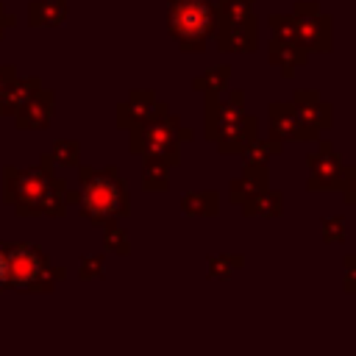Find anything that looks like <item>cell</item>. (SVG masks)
<instances>
[{
  "label": "cell",
  "instance_id": "19",
  "mask_svg": "<svg viewBox=\"0 0 356 356\" xmlns=\"http://www.w3.org/2000/svg\"><path fill=\"white\" fill-rule=\"evenodd\" d=\"M239 206H242V214H245V217H264V220H273V217H281V211H284V192L267 186V189L250 195L248 200H242Z\"/></svg>",
  "mask_w": 356,
  "mask_h": 356
},
{
  "label": "cell",
  "instance_id": "4",
  "mask_svg": "<svg viewBox=\"0 0 356 356\" xmlns=\"http://www.w3.org/2000/svg\"><path fill=\"white\" fill-rule=\"evenodd\" d=\"M167 31L184 53H203L217 31L211 0H167Z\"/></svg>",
  "mask_w": 356,
  "mask_h": 356
},
{
  "label": "cell",
  "instance_id": "27",
  "mask_svg": "<svg viewBox=\"0 0 356 356\" xmlns=\"http://www.w3.org/2000/svg\"><path fill=\"white\" fill-rule=\"evenodd\" d=\"M103 248H106L108 253L128 256V253H131V239H128V231H125L120 222L103 225Z\"/></svg>",
  "mask_w": 356,
  "mask_h": 356
},
{
  "label": "cell",
  "instance_id": "5",
  "mask_svg": "<svg viewBox=\"0 0 356 356\" xmlns=\"http://www.w3.org/2000/svg\"><path fill=\"white\" fill-rule=\"evenodd\" d=\"M8 286L17 292H53L56 281H64V270L53 267L44 250L33 242H14L6 248Z\"/></svg>",
  "mask_w": 356,
  "mask_h": 356
},
{
  "label": "cell",
  "instance_id": "9",
  "mask_svg": "<svg viewBox=\"0 0 356 356\" xmlns=\"http://www.w3.org/2000/svg\"><path fill=\"white\" fill-rule=\"evenodd\" d=\"M267 120H270L267 139L273 142L286 145V142H317L320 139V131L303 125L300 117L295 114V106L286 100H273L267 106Z\"/></svg>",
  "mask_w": 356,
  "mask_h": 356
},
{
  "label": "cell",
  "instance_id": "20",
  "mask_svg": "<svg viewBox=\"0 0 356 356\" xmlns=\"http://www.w3.org/2000/svg\"><path fill=\"white\" fill-rule=\"evenodd\" d=\"M181 211L186 217H217L220 211V192L217 189H195V192H184L181 195Z\"/></svg>",
  "mask_w": 356,
  "mask_h": 356
},
{
  "label": "cell",
  "instance_id": "32",
  "mask_svg": "<svg viewBox=\"0 0 356 356\" xmlns=\"http://www.w3.org/2000/svg\"><path fill=\"white\" fill-rule=\"evenodd\" d=\"M342 200L348 203V206H356V164H350L348 170H345V184H342Z\"/></svg>",
  "mask_w": 356,
  "mask_h": 356
},
{
  "label": "cell",
  "instance_id": "16",
  "mask_svg": "<svg viewBox=\"0 0 356 356\" xmlns=\"http://www.w3.org/2000/svg\"><path fill=\"white\" fill-rule=\"evenodd\" d=\"M259 136V120L253 117V114H242L239 120H234L220 136H217V150H220V156H239V150L248 145V142H253Z\"/></svg>",
  "mask_w": 356,
  "mask_h": 356
},
{
  "label": "cell",
  "instance_id": "11",
  "mask_svg": "<svg viewBox=\"0 0 356 356\" xmlns=\"http://www.w3.org/2000/svg\"><path fill=\"white\" fill-rule=\"evenodd\" d=\"M214 42L220 53H256L259 47V19L248 17L239 22H222L217 19Z\"/></svg>",
  "mask_w": 356,
  "mask_h": 356
},
{
  "label": "cell",
  "instance_id": "30",
  "mask_svg": "<svg viewBox=\"0 0 356 356\" xmlns=\"http://www.w3.org/2000/svg\"><path fill=\"white\" fill-rule=\"evenodd\" d=\"M267 25L275 39H295V17L292 14H270Z\"/></svg>",
  "mask_w": 356,
  "mask_h": 356
},
{
  "label": "cell",
  "instance_id": "7",
  "mask_svg": "<svg viewBox=\"0 0 356 356\" xmlns=\"http://www.w3.org/2000/svg\"><path fill=\"white\" fill-rule=\"evenodd\" d=\"M306 167H309V178H306L309 192H331V189L339 192L342 189L348 164L339 159V153L334 150L328 139H317V150L306 156Z\"/></svg>",
  "mask_w": 356,
  "mask_h": 356
},
{
  "label": "cell",
  "instance_id": "15",
  "mask_svg": "<svg viewBox=\"0 0 356 356\" xmlns=\"http://www.w3.org/2000/svg\"><path fill=\"white\" fill-rule=\"evenodd\" d=\"M42 89L39 75H14L3 89H0V117H11L17 108H22L36 92Z\"/></svg>",
  "mask_w": 356,
  "mask_h": 356
},
{
  "label": "cell",
  "instance_id": "3",
  "mask_svg": "<svg viewBox=\"0 0 356 356\" xmlns=\"http://www.w3.org/2000/svg\"><path fill=\"white\" fill-rule=\"evenodd\" d=\"M195 131L186 128L181 122V117L175 111H167L164 117L145 122L139 128L128 131V150L134 156H156L161 161H167L170 167L181 164V145L192 142Z\"/></svg>",
  "mask_w": 356,
  "mask_h": 356
},
{
  "label": "cell",
  "instance_id": "31",
  "mask_svg": "<svg viewBox=\"0 0 356 356\" xmlns=\"http://www.w3.org/2000/svg\"><path fill=\"white\" fill-rule=\"evenodd\" d=\"M342 289L356 295V253L342 256Z\"/></svg>",
  "mask_w": 356,
  "mask_h": 356
},
{
  "label": "cell",
  "instance_id": "35",
  "mask_svg": "<svg viewBox=\"0 0 356 356\" xmlns=\"http://www.w3.org/2000/svg\"><path fill=\"white\" fill-rule=\"evenodd\" d=\"M14 75H17L14 64H0V89H3V86H6V83L14 78Z\"/></svg>",
  "mask_w": 356,
  "mask_h": 356
},
{
  "label": "cell",
  "instance_id": "1",
  "mask_svg": "<svg viewBox=\"0 0 356 356\" xmlns=\"http://www.w3.org/2000/svg\"><path fill=\"white\" fill-rule=\"evenodd\" d=\"M67 181L56 178L50 153H42L33 167H3V200L17 217H64Z\"/></svg>",
  "mask_w": 356,
  "mask_h": 356
},
{
  "label": "cell",
  "instance_id": "13",
  "mask_svg": "<svg viewBox=\"0 0 356 356\" xmlns=\"http://www.w3.org/2000/svg\"><path fill=\"white\" fill-rule=\"evenodd\" d=\"M53 111H56V95L50 89H39L22 108H17L11 117H14V125L19 131H42L53 122Z\"/></svg>",
  "mask_w": 356,
  "mask_h": 356
},
{
  "label": "cell",
  "instance_id": "14",
  "mask_svg": "<svg viewBox=\"0 0 356 356\" xmlns=\"http://www.w3.org/2000/svg\"><path fill=\"white\" fill-rule=\"evenodd\" d=\"M309 56L312 53L306 47H300L295 39H275L273 36L267 44V58L273 67L281 70V78H292L298 72V67H303L309 61Z\"/></svg>",
  "mask_w": 356,
  "mask_h": 356
},
{
  "label": "cell",
  "instance_id": "17",
  "mask_svg": "<svg viewBox=\"0 0 356 356\" xmlns=\"http://www.w3.org/2000/svg\"><path fill=\"white\" fill-rule=\"evenodd\" d=\"M267 186H270V164H264V167H242V175L228 184V203L239 206L242 200H248L250 195H256V192H261Z\"/></svg>",
  "mask_w": 356,
  "mask_h": 356
},
{
  "label": "cell",
  "instance_id": "28",
  "mask_svg": "<svg viewBox=\"0 0 356 356\" xmlns=\"http://www.w3.org/2000/svg\"><path fill=\"white\" fill-rule=\"evenodd\" d=\"M106 275V256L103 253H83L78 259V278L81 281H100Z\"/></svg>",
  "mask_w": 356,
  "mask_h": 356
},
{
  "label": "cell",
  "instance_id": "10",
  "mask_svg": "<svg viewBox=\"0 0 356 356\" xmlns=\"http://www.w3.org/2000/svg\"><path fill=\"white\" fill-rule=\"evenodd\" d=\"M167 111H170V106L164 100H159L150 89H134L128 95V100H122L117 106V128L131 131V128H139L145 122L164 117Z\"/></svg>",
  "mask_w": 356,
  "mask_h": 356
},
{
  "label": "cell",
  "instance_id": "2",
  "mask_svg": "<svg viewBox=\"0 0 356 356\" xmlns=\"http://www.w3.org/2000/svg\"><path fill=\"white\" fill-rule=\"evenodd\" d=\"M78 211L95 228L120 222L131 214L128 186L117 164H106L100 170L78 164Z\"/></svg>",
  "mask_w": 356,
  "mask_h": 356
},
{
  "label": "cell",
  "instance_id": "26",
  "mask_svg": "<svg viewBox=\"0 0 356 356\" xmlns=\"http://www.w3.org/2000/svg\"><path fill=\"white\" fill-rule=\"evenodd\" d=\"M50 159H53V164H61V167H78L81 145L75 139H56L50 147Z\"/></svg>",
  "mask_w": 356,
  "mask_h": 356
},
{
  "label": "cell",
  "instance_id": "21",
  "mask_svg": "<svg viewBox=\"0 0 356 356\" xmlns=\"http://www.w3.org/2000/svg\"><path fill=\"white\" fill-rule=\"evenodd\" d=\"M231 81V64H217L192 78V92L197 95H222Z\"/></svg>",
  "mask_w": 356,
  "mask_h": 356
},
{
  "label": "cell",
  "instance_id": "23",
  "mask_svg": "<svg viewBox=\"0 0 356 356\" xmlns=\"http://www.w3.org/2000/svg\"><path fill=\"white\" fill-rule=\"evenodd\" d=\"M245 267L242 253H211L206 256V275L211 281H228Z\"/></svg>",
  "mask_w": 356,
  "mask_h": 356
},
{
  "label": "cell",
  "instance_id": "25",
  "mask_svg": "<svg viewBox=\"0 0 356 356\" xmlns=\"http://www.w3.org/2000/svg\"><path fill=\"white\" fill-rule=\"evenodd\" d=\"M253 3L256 0H217L214 3L217 19H222V22H239V19L256 17L253 14Z\"/></svg>",
  "mask_w": 356,
  "mask_h": 356
},
{
  "label": "cell",
  "instance_id": "22",
  "mask_svg": "<svg viewBox=\"0 0 356 356\" xmlns=\"http://www.w3.org/2000/svg\"><path fill=\"white\" fill-rule=\"evenodd\" d=\"M142 189L167 192L170 189V164L156 156H142Z\"/></svg>",
  "mask_w": 356,
  "mask_h": 356
},
{
  "label": "cell",
  "instance_id": "29",
  "mask_svg": "<svg viewBox=\"0 0 356 356\" xmlns=\"http://www.w3.org/2000/svg\"><path fill=\"white\" fill-rule=\"evenodd\" d=\"M320 231H323V239H325L328 245H342L345 236H348V231H345V217H339V214L323 217V220H320Z\"/></svg>",
  "mask_w": 356,
  "mask_h": 356
},
{
  "label": "cell",
  "instance_id": "18",
  "mask_svg": "<svg viewBox=\"0 0 356 356\" xmlns=\"http://www.w3.org/2000/svg\"><path fill=\"white\" fill-rule=\"evenodd\" d=\"M67 0H31L28 25L31 28H58L67 22Z\"/></svg>",
  "mask_w": 356,
  "mask_h": 356
},
{
  "label": "cell",
  "instance_id": "12",
  "mask_svg": "<svg viewBox=\"0 0 356 356\" xmlns=\"http://www.w3.org/2000/svg\"><path fill=\"white\" fill-rule=\"evenodd\" d=\"M289 103L295 106V114L300 117L303 125H309V128H314V131H328V128H331V122H334V108H331V103H325V100L317 95V89H298Z\"/></svg>",
  "mask_w": 356,
  "mask_h": 356
},
{
  "label": "cell",
  "instance_id": "8",
  "mask_svg": "<svg viewBox=\"0 0 356 356\" xmlns=\"http://www.w3.org/2000/svg\"><path fill=\"white\" fill-rule=\"evenodd\" d=\"M245 114V92L225 89L222 95H203V139L217 142V136Z\"/></svg>",
  "mask_w": 356,
  "mask_h": 356
},
{
  "label": "cell",
  "instance_id": "24",
  "mask_svg": "<svg viewBox=\"0 0 356 356\" xmlns=\"http://www.w3.org/2000/svg\"><path fill=\"white\" fill-rule=\"evenodd\" d=\"M284 150V145L281 142H273V139H253V142H248L242 150H239V156H242V167H264V164H270V159L273 156H278Z\"/></svg>",
  "mask_w": 356,
  "mask_h": 356
},
{
  "label": "cell",
  "instance_id": "33",
  "mask_svg": "<svg viewBox=\"0 0 356 356\" xmlns=\"http://www.w3.org/2000/svg\"><path fill=\"white\" fill-rule=\"evenodd\" d=\"M8 242H0V292L8 289V256H6Z\"/></svg>",
  "mask_w": 356,
  "mask_h": 356
},
{
  "label": "cell",
  "instance_id": "6",
  "mask_svg": "<svg viewBox=\"0 0 356 356\" xmlns=\"http://www.w3.org/2000/svg\"><path fill=\"white\" fill-rule=\"evenodd\" d=\"M295 17V42L309 53H331V17L320 11L317 0H298L289 11Z\"/></svg>",
  "mask_w": 356,
  "mask_h": 356
},
{
  "label": "cell",
  "instance_id": "34",
  "mask_svg": "<svg viewBox=\"0 0 356 356\" xmlns=\"http://www.w3.org/2000/svg\"><path fill=\"white\" fill-rule=\"evenodd\" d=\"M8 28H14V14H8V11H6V6L0 3V39L6 36V31H8Z\"/></svg>",
  "mask_w": 356,
  "mask_h": 356
}]
</instances>
